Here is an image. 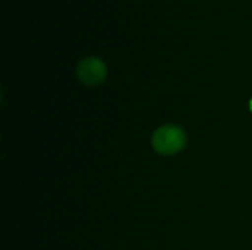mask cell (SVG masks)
<instances>
[{"label": "cell", "mask_w": 252, "mask_h": 250, "mask_svg": "<svg viewBox=\"0 0 252 250\" xmlns=\"http://www.w3.org/2000/svg\"><path fill=\"white\" fill-rule=\"evenodd\" d=\"M250 106H251V111H252V99H251V102H250Z\"/></svg>", "instance_id": "obj_3"}, {"label": "cell", "mask_w": 252, "mask_h": 250, "mask_svg": "<svg viewBox=\"0 0 252 250\" xmlns=\"http://www.w3.org/2000/svg\"><path fill=\"white\" fill-rule=\"evenodd\" d=\"M106 74H108L106 65L103 63V60L94 56H87L81 59L77 66L78 80L84 85H89V87L102 84L106 78Z\"/></svg>", "instance_id": "obj_2"}, {"label": "cell", "mask_w": 252, "mask_h": 250, "mask_svg": "<svg viewBox=\"0 0 252 250\" xmlns=\"http://www.w3.org/2000/svg\"><path fill=\"white\" fill-rule=\"evenodd\" d=\"M151 141L155 152L164 156H173L180 153L186 147L188 136L182 127L174 124H165L154 131Z\"/></svg>", "instance_id": "obj_1"}]
</instances>
